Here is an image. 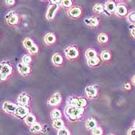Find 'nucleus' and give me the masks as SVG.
Instances as JSON below:
<instances>
[{
  "label": "nucleus",
  "mask_w": 135,
  "mask_h": 135,
  "mask_svg": "<svg viewBox=\"0 0 135 135\" xmlns=\"http://www.w3.org/2000/svg\"><path fill=\"white\" fill-rule=\"evenodd\" d=\"M83 108H77L72 105H68L65 110V113L72 120H75L83 114Z\"/></svg>",
  "instance_id": "f257e3e1"
},
{
  "label": "nucleus",
  "mask_w": 135,
  "mask_h": 135,
  "mask_svg": "<svg viewBox=\"0 0 135 135\" xmlns=\"http://www.w3.org/2000/svg\"><path fill=\"white\" fill-rule=\"evenodd\" d=\"M70 105H72L73 107H76L77 108H83L85 107L87 104L86 100L84 99L83 97H74L72 98L70 102Z\"/></svg>",
  "instance_id": "f03ea898"
},
{
  "label": "nucleus",
  "mask_w": 135,
  "mask_h": 135,
  "mask_svg": "<svg viewBox=\"0 0 135 135\" xmlns=\"http://www.w3.org/2000/svg\"><path fill=\"white\" fill-rule=\"evenodd\" d=\"M17 107H18V106L16 104L10 103V102H5L2 105L3 110L9 114H15Z\"/></svg>",
  "instance_id": "7ed1b4c3"
},
{
  "label": "nucleus",
  "mask_w": 135,
  "mask_h": 135,
  "mask_svg": "<svg viewBox=\"0 0 135 135\" xmlns=\"http://www.w3.org/2000/svg\"><path fill=\"white\" fill-rule=\"evenodd\" d=\"M65 52H66V57L68 59H70V60H74L76 59L78 55H79V52L77 50V49L76 47H69L67 48L66 50H65Z\"/></svg>",
  "instance_id": "20e7f679"
},
{
  "label": "nucleus",
  "mask_w": 135,
  "mask_h": 135,
  "mask_svg": "<svg viewBox=\"0 0 135 135\" xmlns=\"http://www.w3.org/2000/svg\"><path fill=\"white\" fill-rule=\"evenodd\" d=\"M127 9L124 4H118L117 6V9L115 11V13L117 16L120 17H124L127 15Z\"/></svg>",
  "instance_id": "39448f33"
},
{
  "label": "nucleus",
  "mask_w": 135,
  "mask_h": 135,
  "mask_svg": "<svg viewBox=\"0 0 135 135\" xmlns=\"http://www.w3.org/2000/svg\"><path fill=\"white\" fill-rule=\"evenodd\" d=\"M12 71V69L10 66L7 63H2L0 64V73L5 76H9Z\"/></svg>",
  "instance_id": "423d86ee"
},
{
  "label": "nucleus",
  "mask_w": 135,
  "mask_h": 135,
  "mask_svg": "<svg viewBox=\"0 0 135 135\" xmlns=\"http://www.w3.org/2000/svg\"><path fill=\"white\" fill-rule=\"evenodd\" d=\"M15 114L16 116L20 117H26L27 115L29 114V109L23 106V105H21V106H18Z\"/></svg>",
  "instance_id": "0eeeda50"
},
{
  "label": "nucleus",
  "mask_w": 135,
  "mask_h": 135,
  "mask_svg": "<svg viewBox=\"0 0 135 135\" xmlns=\"http://www.w3.org/2000/svg\"><path fill=\"white\" fill-rule=\"evenodd\" d=\"M58 8H59V5H51L48 11H47L46 18L50 20H52L54 18L56 13V11L58 10Z\"/></svg>",
  "instance_id": "6e6552de"
},
{
  "label": "nucleus",
  "mask_w": 135,
  "mask_h": 135,
  "mask_svg": "<svg viewBox=\"0 0 135 135\" xmlns=\"http://www.w3.org/2000/svg\"><path fill=\"white\" fill-rule=\"evenodd\" d=\"M60 102H61V96L60 94L56 93V94H53L50 97V99L48 101V104L50 106H56Z\"/></svg>",
  "instance_id": "1a4fd4ad"
},
{
  "label": "nucleus",
  "mask_w": 135,
  "mask_h": 135,
  "mask_svg": "<svg viewBox=\"0 0 135 135\" xmlns=\"http://www.w3.org/2000/svg\"><path fill=\"white\" fill-rule=\"evenodd\" d=\"M81 13H82V10L79 7H74V8H72L71 9H70V10L68 11L69 16L71 18H73V19L78 18L81 15Z\"/></svg>",
  "instance_id": "9d476101"
},
{
  "label": "nucleus",
  "mask_w": 135,
  "mask_h": 135,
  "mask_svg": "<svg viewBox=\"0 0 135 135\" xmlns=\"http://www.w3.org/2000/svg\"><path fill=\"white\" fill-rule=\"evenodd\" d=\"M85 92H86V94L88 97L94 98L97 94V90L96 89V87H94L93 86H89L86 87Z\"/></svg>",
  "instance_id": "9b49d317"
},
{
  "label": "nucleus",
  "mask_w": 135,
  "mask_h": 135,
  "mask_svg": "<svg viewBox=\"0 0 135 135\" xmlns=\"http://www.w3.org/2000/svg\"><path fill=\"white\" fill-rule=\"evenodd\" d=\"M18 66V70L20 71V73L21 74H23V75H26V74H29L30 73V67L26 65V64H24V63H19L17 65Z\"/></svg>",
  "instance_id": "f8f14e48"
},
{
  "label": "nucleus",
  "mask_w": 135,
  "mask_h": 135,
  "mask_svg": "<svg viewBox=\"0 0 135 135\" xmlns=\"http://www.w3.org/2000/svg\"><path fill=\"white\" fill-rule=\"evenodd\" d=\"M117 9V5L113 1H108L105 4V9L109 13H113L115 12Z\"/></svg>",
  "instance_id": "ddd939ff"
},
{
  "label": "nucleus",
  "mask_w": 135,
  "mask_h": 135,
  "mask_svg": "<svg viewBox=\"0 0 135 135\" xmlns=\"http://www.w3.org/2000/svg\"><path fill=\"white\" fill-rule=\"evenodd\" d=\"M6 19L8 20V22L10 25H15L19 21V18L18 16L14 13V12H10L6 16Z\"/></svg>",
  "instance_id": "4468645a"
},
{
  "label": "nucleus",
  "mask_w": 135,
  "mask_h": 135,
  "mask_svg": "<svg viewBox=\"0 0 135 135\" xmlns=\"http://www.w3.org/2000/svg\"><path fill=\"white\" fill-rule=\"evenodd\" d=\"M52 62L56 65V66H60L62 65V62H63V59H62V56L60 54H58V53H56L53 55L52 58Z\"/></svg>",
  "instance_id": "2eb2a0df"
},
{
  "label": "nucleus",
  "mask_w": 135,
  "mask_h": 135,
  "mask_svg": "<svg viewBox=\"0 0 135 135\" xmlns=\"http://www.w3.org/2000/svg\"><path fill=\"white\" fill-rule=\"evenodd\" d=\"M84 22L87 25V26H98L99 24V20L97 18H94V17H91V18H87L84 20Z\"/></svg>",
  "instance_id": "dca6fc26"
},
{
  "label": "nucleus",
  "mask_w": 135,
  "mask_h": 135,
  "mask_svg": "<svg viewBox=\"0 0 135 135\" xmlns=\"http://www.w3.org/2000/svg\"><path fill=\"white\" fill-rule=\"evenodd\" d=\"M97 121L93 118H90L86 121V127L88 130H92L93 131L94 128L97 127Z\"/></svg>",
  "instance_id": "f3484780"
},
{
  "label": "nucleus",
  "mask_w": 135,
  "mask_h": 135,
  "mask_svg": "<svg viewBox=\"0 0 135 135\" xmlns=\"http://www.w3.org/2000/svg\"><path fill=\"white\" fill-rule=\"evenodd\" d=\"M29 101H30V97L26 94H21L18 98V102L20 104H22L23 106L28 104Z\"/></svg>",
  "instance_id": "a211bd4d"
},
{
  "label": "nucleus",
  "mask_w": 135,
  "mask_h": 135,
  "mask_svg": "<svg viewBox=\"0 0 135 135\" xmlns=\"http://www.w3.org/2000/svg\"><path fill=\"white\" fill-rule=\"evenodd\" d=\"M25 122L27 125L32 126L33 124L36 123V117H34V115L29 114L26 117H25Z\"/></svg>",
  "instance_id": "6ab92c4d"
},
{
  "label": "nucleus",
  "mask_w": 135,
  "mask_h": 135,
  "mask_svg": "<svg viewBox=\"0 0 135 135\" xmlns=\"http://www.w3.org/2000/svg\"><path fill=\"white\" fill-rule=\"evenodd\" d=\"M45 42L47 44H52L56 42V36L52 33H48L45 36Z\"/></svg>",
  "instance_id": "aec40b11"
},
{
  "label": "nucleus",
  "mask_w": 135,
  "mask_h": 135,
  "mask_svg": "<svg viewBox=\"0 0 135 135\" xmlns=\"http://www.w3.org/2000/svg\"><path fill=\"white\" fill-rule=\"evenodd\" d=\"M86 57L88 59V60H92V59H95L97 58V52L94 50H92V49H89L86 51Z\"/></svg>",
  "instance_id": "412c9836"
},
{
  "label": "nucleus",
  "mask_w": 135,
  "mask_h": 135,
  "mask_svg": "<svg viewBox=\"0 0 135 135\" xmlns=\"http://www.w3.org/2000/svg\"><path fill=\"white\" fill-rule=\"evenodd\" d=\"M61 117H62V113L58 109L53 110L52 111V113H51V117H52V119H53L54 120H60L61 118Z\"/></svg>",
  "instance_id": "4be33fe9"
},
{
  "label": "nucleus",
  "mask_w": 135,
  "mask_h": 135,
  "mask_svg": "<svg viewBox=\"0 0 135 135\" xmlns=\"http://www.w3.org/2000/svg\"><path fill=\"white\" fill-rule=\"evenodd\" d=\"M42 131V126L39 123H35L30 127V132L32 133H39Z\"/></svg>",
  "instance_id": "5701e85b"
},
{
  "label": "nucleus",
  "mask_w": 135,
  "mask_h": 135,
  "mask_svg": "<svg viewBox=\"0 0 135 135\" xmlns=\"http://www.w3.org/2000/svg\"><path fill=\"white\" fill-rule=\"evenodd\" d=\"M52 127L55 128V129H61L62 127H64V122L62 120H53V123H52Z\"/></svg>",
  "instance_id": "b1692460"
},
{
  "label": "nucleus",
  "mask_w": 135,
  "mask_h": 135,
  "mask_svg": "<svg viewBox=\"0 0 135 135\" xmlns=\"http://www.w3.org/2000/svg\"><path fill=\"white\" fill-rule=\"evenodd\" d=\"M100 57H101V59H102L103 60H104V61H107V60H109L110 59V57H111L110 52L107 51V50L103 51V52H101V54H100Z\"/></svg>",
  "instance_id": "393cba45"
},
{
  "label": "nucleus",
  "mask_w": 135,
  "mask_h": 135,
  "mask_svg": "<svg viewBox=\"0 0 135 135\" xmlns=\"http://www.w3.org/2000/svg\"><path fill=\"white\" fill-rule=\"evenodd\" d=\"M23 44H24V46H25L26 49H28V50H30L32 46H34L33 41H32V40H30V39H29V38H27V39H26V40H24Z\"/></svg>",
  "instance_id": "a878e982"
},
{
  "label": "nucleus",
  "mask_w": 135,
  "mask_h": 135,
  "mask_svg": "<svg viewBox=\"0 0 135 135\" xmlns=\"http://www.w3.org/2000/svg\"><path fill=\"white\" fill-rule=\"evenodd\" d=\"M107 40H108V36L105 33H100L98 36V41L100 43H105L107 42Z\"/></svg>",
  "instance_id": "bb28decb"
},
{
  "label": "nucleus",
  "mask_w": 135,
  "mask_h": 135,
  "mask_svg": "<svg viewBox=\"0 0 135 135\" xmlns=\"http://www.w3.org/2000/svg\"><path fill=\"white\" fill-rule=\"evenodd\" d=\"M104 6L101 4H96L94 6V11L97 13H102L104 12Z\"/></svg>",
  "instance_id": "cd10ccee"
},
{
  "label": "nucleus",
  "mask_w": 135,
  "mask_h": 135,
  "mask_svg": "<svg viewBox=\"0 0 135 135\" xmlns=\"http://www.w3.org/2000/svg\"><path fill=\"white\" fill-rule=\"evenodd\" d=\"M73 5V2L71 0H64L61 1V6L64 8H70Z\"/></svg>",
  "instance_id": "c85d7f7f"
},
{
  "label": "nucleus",
  "mask_w": 135,
  "mask_h": 135,
  "mask_svg": "<svg viewBox=\"0 0 135 135\" xmlns=\"http://www.w3.org/2000/svg\"><path fill=\"white\" fill-rule=\"evenodd\" d=\"M99 62H100V60L97 57L92 60H88V65L90 66H96L99 64Z\"/></svg>",
  "instance_id": "c756f323"
},
{
  "label": "nucleus",
  "mask_w": 135,
  "mask_h": 135,
  "mask_svg": "<svg viewBox=\"0 0 135 135\" xmlns=\"http://www.w3.org/2000/svg\"><path fill=\"white\" fill-rule=\"evenodd\" d=\"M57 135H70V133L66 127H62L58 131Z\"/></svg>",
  "instance_id": "7c9ffc66"
},
{
  "label": "nucleus",
  "mask_w": 135,
  "mask_h": 135,
  "mask_svg": "<svg viewBox=\"0 0 135 135\" xmlns=\"http://www.w3.org/2000/svg\"><path fill=\"white\" fill-rule=\"evenodd\" d=\"M92 134L93 135H102L103 134V130L101 127H97L92 131Z\"/></svg>",
  "instance_id": "2f4dec72"
},
{
  "label": "nucleus",
  "mask_w": 135,
  "mask_h": 135,
  "mask_svg": "<svg viewBox=\"0 0 135 135\" xmlns=\"http://www.w3.org/2000/svg\"><path fill=\"white\" fill-rule=\"evenodd\" d=\"M127 20L129 21L131 23L134 24L135 23V12H131L128 16H127Z\"/></svg>",
  "instance_id": "473e14b6"
},
{
  "label": "nucleus",
  "mask_w": 135,
  "mask_h": 135,
  "mask_svg": "<svg viewBox=\"0 0 135 135\" xmlns=\"http://www.w3.org/2000/svg\"><path fill=\"white\" fill-rule=\"evenodd\" d=\"M31 62L32 58L30 56H29V55H25V56L22 57V63L28 65L29 63H30Z\"/></svg>",
  "instance_id": "72a5a7b5"
},
{
  "label": "nucleus",
  "mask_w": 135,
  "mask_h": 135,
  "mask_svg": "<svg viewBox=\"0 0 135 135\" xmlns=\"http://www.w3.org/2000/svg\"><path fill=\"white\" fill-rule=\"evenodd\" d=\"M29 51H30V52L32 53V54H35V53L38 52V51H39V49H38V47H37L36 45H34V46H32L31 48L29 50Z\"/></svg>",
  "instance_id": "f704fd0d"
},
{
  "label": "nucleus",
  "mask_w": 135,
  "mask_h": 135,
  "mask_svg": "<svg viewBox=\"0 0 135 135\" xmlns=\"http://www.w3.org/2000/svg\"><path fill=\"white\" fill-rule=\"evenodd\" d=\"M127 135H135V127H133L130 128L127 131Z\"/></svg>",
  "instance_id": "c9c22d12"
},
{
  "label": "nucleus",
  "mask_w": 135,
  "mask_h": 135,
  "mask_svg": "<svg viewBox=\"0 0 135 135\" xmlns=\"http://www.w3.org/2000/svg\"><path fill=\"white\" fill-rule=\"evenodd\" d=\"M124 88L126 89V90H130L131 88V84L128 83H125L124 85Z\"/></svg>",
  "instance_id": "e433bc0d"
},
{
  "label": "nucleus",
  "mask_w": 135,
  "mask_h": 135,
  "mask_svg": "<svg viewBox=\"0 0 135 135\" xmlns=\"http://www.w3.org/2000/svg\"><path fill=\"white\" fill-rule=\"evenodd\" d=\"M6 3L9 6H12V5H13L15 3V1H13V0H12V1H6Z\"/></svg>",
  "instance_id": "4c0bfd02"
},
{
  "label": "nucleus",
  "mask_w": 135,
  "mask_h": 135,
  "mask_svg": "<svg viewBox=\"0 0 135 135\" xmlns=\"http://www.w3.org/2000/svg\"><path fill=\"white\" fill-rule=\"evenodd\" d=\"M131 35H132L134 37H135V27L131 30Z\"/></svg>",
  "instance_id": "58836bf2"
},
{
  "label": "nucleus",
  "mask_w": 135,
  "mask_h": 135,
  "mask_svg": "<svg viewBox=\"0 0 135 135\" xmlns=\"http://www.w3.org/2000/svg\"><path fill=\"white\" fill-rule=\"evenodd\" d=\"M132 83H134L135 85V76H133V78H132Z\"/></svg>",
  "instance_id": "ea45409f"
},
{
  "label": "nucleus",
  "mask_w": 135,
  "mask_h": 135,
  "mask_svg": "<svg viewBox=\"0 0 135 135\" xmlns=\"http://www.w3.org/2000/svg\"><path fill=\"white\" fill-rule=\"evenodd\" d=\"M134 127H135V120H134Z\"/></svg>",
  "instance_id": "a19ab883"
},
{
  "label": "nucleus",
  "mask_w": 135,
  "mask_h": 135,
  "mask_svg": "<svg viewBox=\"0 0 135 135\" xmlns=\"http://www.w3.org/2000/svg\"><path fill=\"white\" fill-rule=\"evenodd\" d=\"M1 76H2V74H1V73H0V78H1Z\"/></svg>",
  "instance_id": "79ce46f5"
},
{
  "label": "nucleus",
  "mask_w": 135,
  "mask_h": 135,
  "mask_svg": "<svg viewBox=\"0 0 135 135\" xmlns=\"http://www.w3.org/2000/svg\"><path fill=\"white\" fill-rule=\"evenodd\" d=\"M109 135H114V134H109Z\"/></svg>",
  "instance_id": "37998d69"
}]
</instances>
